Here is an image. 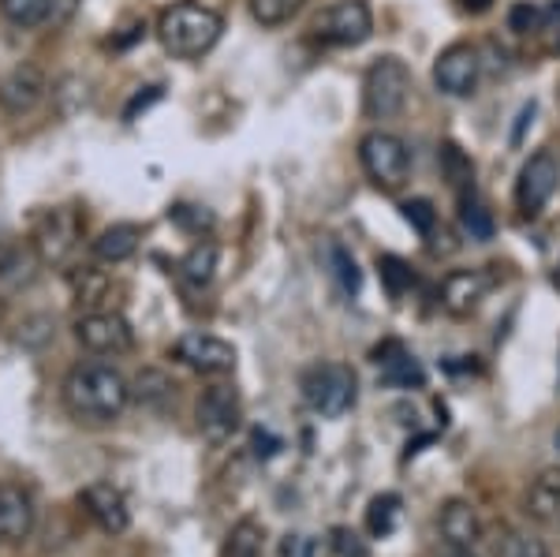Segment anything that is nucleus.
Returning a JSON list of instances; mask_svg holds the SVG:
<instances>
[{
	"label": "nucleus",
	"mask_w": 560,
	"mask_h": 557,
	"mask_svg": "<svg viewBox=\"0 0 560 557\" xmlns=\"http://www.w3.org/2000/svg\"><path fill=\"white\" fill-rule=\"evenodd\" d=\"M261 543H266V532H261L258 520L243 517L229 535H224L221 557H261Z\"/></svg>",
	"instance_id": "obj_22"
},
{
	"label": "nucleus",
	"mask_w": 560,
	"mask_h": 557,
	"mask_svg": "<svg viewBox=\"0 0 560 557\" xmlns=\"http://www.w3.org/2000/svg\"><path fill=\"white\" fill-rule=\"evenodd\" d=\"M213 274H217V244L198 240V244L179 258V277H184V285H191V289H206V285L213 281Z\"/></svg>",
	"instance_id": "obj_21"
},
{
	"label": "nucleus",
	"mask_w": 560,
	"mask_h": 557,
	"mask_svg": "<svg viewBox=\"0 0 560 557\" xmlns=\"http://www.w3.org/2000/svg\"><path fill=\"white\" fill-rule=\"evenodd\" d=\"M459 4H464V12H486V8H490L493 4V0H459Z\"/></svg>",
	"instance_id": "obj_41"
},
{
	"label": "nucleus",
	"mask_w": 560,
	"mask_h": 557,
	"mask_svg": "<svg viewBox=\"0 0 560 557\" xmlns=\"http://www.w3.org/2000/svg\"><path fill=\"white\" fill-rule=\"evenodd\" d=\"M0 318H4V300H0Z\"/></svg>",
	"instance_id": "obj_43"
},
{
	"label": "nucleus",
	"mask_w": 560,
	"mask_h": 557,
	"mask_svg": "<svg viewBox=\"0 0 560 557\" xmlns=\"http://www.w3.org/2000/svg\"><path fill=\"white\" fill-rule=\"evenodd\" d=\"M560 184V165L549 150H538L530 154L527 165L520 169V179H516V206L523 218H538L546 210V202L553 199Z\"/></svg>",
	"instance_id": "obj_9"
},
{
	"label": "nucleus",
	"mask_w": 560,
	"mask_h": 557,
	"mask_svg": "<svg viewBox=\"0 0 560 557\" xmlns=\"http://www.w3.org/2000/svg\"><path fill=\"white\" fill-rule=\"evenodd\" d=\"M79 236H83V218H79V210L75 206H57V210H45L38 218L31 244L45 266H60L71 251H75Z\"/></svg>",
	"instance_id": "obj_7"
},
{
	"label": "nucleus",
	"mask_w": 560,
	"mask_h": 557,
	"mask_svg": "<svg viewBox=\"0 0 560 557\" xmlns=\"http://www.w3.org/2000/svg\"><path fill=\"white\" fill-rule=\"evenodd\" d=\"M131 401V385L108 363H79L65 379V408L79 423H113Z\"/></svg>",
	"instance_id": "obj_1"
},
{
	"label": "nucleus",
	"mask_w": 560,
	"mask_h": 557,
	"mask_svg": "<svg viewBox=\"0 0 560 557\" xmlns=\"http://www.w3.org/2000/svg\"><path fill=\"white\" fill-rule=\"evenodd\" d=\"M79 501H83V509L90 517H94V524L102 527L108 535H124L131 524V513H128V501H124V494L113 487V483H90L79 494Z\"/></svg>",
	"instance_id": "obj_15"
},
{
	"label": "nucleus",
	"mask_w": 560,
	"mask_h": 557,
	"mask_svg": "<svg viewBox=\"0 0 560 557\" xmlns=\"http://www.w3.org/2000/svg\"><path fill=\"white\" fill-rule=\"evenodd\" d=\"M400 494H377L374 501L366 506V532L374 538H385L396 532V524H400Z\"/></svg>",
	"instance_id": "obj_23"
},
{
	"label": "nucleus",
	"mask_w": 560,
	"mask_h": 557,
	"mask_svg": "<svg viewBox=\"0 0 560 557\" xmlns=\"http://www.w3.org/2000/svg\"><path fill=\"white\" fill-rule=\"evenodd\" d=\"M75 340L94 356H128L135 348V334L128 318L116 311H90L75 322Z\"/></svg>",
	"instance_id": "obj_8"
},
{
	"label": "nucleus",
	"mask_w": 560,
	"mask_h": 557,
	"mask_svg": "<svg viewBox=\"0 0 560 557\" xmlns=\"http://www.w3.org/2000/svg\"><path fill=\"white\" fill-rule=\"evenodd\" d=\"M374 363L382 371L385 385H396V390H422L427 385V371L415 359L400 340H385L382 348H374Z\"/></svg>",
	"instance_id": "obj_16"
},
{
	"label": "nucleus",
	"mask_w": 560,
	"mask_h": 557,
	"mask_svg": "<svg viewBox=\"0 0 560 557\" xmlns=\"http://www.w3.org/2000/svg\"><path fill=\"white\" fill-rule=\"evenodd\" d=\"M173 218H176V224H184V229L198 232V236H202V229H206V232L213 229V218H210L206 210H198V206H176Z\"/></svg>",
	"instance_id": "obj_35"
},
{
	"label": "nucleus",
	"mask_w": 560,
	"mask_h": 557,
	"mask_svg": "<svg viewBox=\"0 0 560 557\" xmlns=\"http://www.w3.org/2000/svg\"><path fill=\"white\" fill-rule=\"evenodd\" d=\"M158 97H161V86H150V94H147V97H142V94L135 97V102L128 105V113H124V116H128V120H131L135 113H139V109H147V105H150V102H158Z\"/></svg>",
	"instance_id": "obj_39"
},
{
	"label": "nucleus",
	"mask_w": 560,
	"mask_h": 557,
	"mask_svg": "<svg viewBox=\"0 0 560 557\" xmlns=\"http://www.w3.org/2000/svg\"><path fill=\"white\" fill-rule=\"evenodd\" d=\"M411 94V68L400 57H382L363 76V113L370 120H393Z\"/></svg>",
	"instance_id": "obj_4"
},
{
	"label": "nucleus",
	"mask_w": 560,
	"mask_h": 557,
	"mask_svg": "<svg viewBox=\"0 0 560 557\" xmlns=\"http://www.w3.org/2000/svg\"><path fill=\"white\" fill-rule=\"evenodd\" d=\"M493 557H549V550L541 538L520 532V527H504L493 543Z\"/></svg>",
	"instance_id": "obj_26"
},
{
	"label": "nucleus",
	"mask_w": 560,
	"mask_h": 557,
	"mask_svg": "<svg viewBox=\"0 0 560 557\" xmlns=\"http://www.w3.org/2000/svg\"><path fill=\"white\" fill-rule=\"evenodd\" d=\"M441 169H445V176H448V184L456 187L459 195H471L475 192V165H471V158L464 154V150L456 147V142H445L441 147Z\"/></svg>",
	"instance_id": "obj_25"
},
{
	"label": "nucleus",
	"mask_w": 560,
	"mask_h": 557,
	"mask_svg": "<svg viewBox=\"0 0 560 557\" xmlns=\"http://www.w3.org/2000/svg\"><path fill=\"white\" fill-rule=\"evenodd\" d=\"M79 12V0H45V26H65Z\"/></svg>",
	"instance_id": "obj_36"
},
{
	"label": "nucleus",
	"mask_w": 560,
	"mask_h": 557,
	"mask_svg": "<svg viewBox=\"0 0 560 557\" xmlns=\"http://www.w3.org/2000/svg\"><path fill=\"white\" fill-rule=\"evenodd\" d=\"M34 532V501L23 487H0V543H23Z\"/></svg>",
	"instance_id": "obj_17"
},
{
	"label": "nucleus",
	"mask_w": 560,
	"mask_h": 557,
	"mask_svg": "<svg viewBox=\"0 0 560 557\" xmlns=\"http://www.w3.org/2000/svg\"><path fill=\"white\" fill-rule=\"evenodd\" d=\"M325 255H329V266H332V277H337V285L345 289L348 295H355L363 289V274H359L355 258H351V251L345 244H337V240H329L325 244Z\"/></svg>",
	"instance_id": "obj_27"
},
{
	"label": "nucleus",
	"mask_w": 560,
	"mask_h": 557,
	"mask_svg": "<svg viewBox=\"0 0 560 557\" xmlns=\"http://www.w3.org/2000/svg\"><path fill=\"white\" fill-rule=\"evenodd\" d=\"M173 356L198 374H229L236 367V348L213 334H184L173 345Z\"/></svg>",
	"instance_id": "obj_12"
},
{
	"label": "nucleus",
	"mask_w": 560,
	"mask_h": 557,
	"mask_svg": "<svg viewBox=\"0 0 560 557\" xmlns=\"http://www.w3.org/2000/svg\"><path fill=\"white\" fill-rule=\"evenodd\" d=\"M557 8H538V4H527V0H523V4H516L512 8V15H509V26L516 34H541V31H549V15H553Z\"/></svg>",
	"instance_id": "obj_31"
},
{
	"label": "nucleus",
	"mask_w": 560,
	"mask_h": 557,
	"mask_svg": "<svg viewBox=\"0 0 560 557\" xmlns=\"http://www.w3.org/2000/svg\"><path fill=\"white\" fill-rule=\"evenodd\" d=\"M530 120H535V102H530V105H523V109H520V116H516V131H512V147H520V142H523V131H527V124Z\"/></svg>",
	"instance_id": "obj_38"
},
{
	"label": "nucleus",
	"mask_w": 560,
	"mask_h": 557,
	"mask_svg": "<svg viewBox=\"0 0 560 557\" xmlns=\"http://www.w3.org/2000/svg\"><path fill=\"white\" fill-rule=\"evenodd\" d=\"M45 90H49V83H45V71L38 65H15L0 79V109L8 116L34 113L45 97Z\"/></svg>",
	"instance_id": "obj_14"
},
{
	"label": "nucleus",
	"mask_w": 560,
	"mask_h": 557,
	"mask_svg": "<svg viewBox=\"0 0 560 557\" xmlns=\"http://www.w3.org/2000/svg\"><path fill=\"white\" fill-rule=\"evenodd\" d=\"M139 240H142V229L139 224H108L102 236L94 240V255L102 258V263H128V258L139 251Z\"/></svg>",
	"instance_id": "obj_20"
},
{
	"label": "nucleus",
	"mask_w": 560,
	"mask_h": 557,
	"mask_svg": "<svg viewBox=\"0 0 560 557\" xmlns=\"http://www.w3.org/2000/svg\"><path fill=\"white\" fill-rule=\"evenodd\" d=\"M377 274H382V285L388 289L393 300H400L404 292L415 289V269L396 255H382L377 258Z\"/></svg>",
	"instance_id": "obj_30"
},
{
	"label": "nucleus",
	"mask_w": 560,
	"mask_h": 557,
	"mask_svg": "<svg viewBox=\"0 0 560 557\" xmlns=\"http://www.w3.org/2000/svg\"><path fill=\"white\" fill-rule=\"evenodd\" d=\"M224 20L206 4H173L161 12L158 38L161 49L173 53L176 60H198L221 42Z\"/></svg>",
	"instance_id": "obj_2"
},
{
	"label": "nucleus",
	"mask_w": 560,
	"mask_h": 557,
	"mask_svg": "<svg viewBox=\"0 0 560 557\" xmlns=\"http://www.w3.org/2000/svg\"><path fill=\"white\" fill-rule=\"evenodd\" d=\"M8 258H12V247H8V240H4V236H0V274H4Z\"/></svg>",
	"instance_id": "obj_42"
},
{
	"label": "nucleus",
	"mask_w": 560,
	"mask_h": 557,
	"mask_svg": "<svg viewBox=\"0 0 560 557\" xmlns=\"http://www.w3.org/2000/svg\"><path fill=\"white\" fill-rule=\"evenodd\" d=\"M0 12L15 26H42L45 20V0H0Z\"/></svg>",
	"instance_id": "obj_32"
},
{
	"label": "nucleus",
	"mask_w": 560,
	"mask_h": 557,
	"mask_svg": "<svg viewBox=\"0 0 560 557\" xmlns=\"http://www.w3.org/2000/svg\"><path fill=\"white\" fill-rule=\"evenodd\" d=\"M173 390L176 385L168 382V374H161V371H142L139 379H135V390H131V397L142 404V408H165L168 401H173Z\"/></svg>",
	"instance_id": "obj_24"
},
{
	"label": "nucleus",
	"mask_w": 560,
	"mask_h": 557,
	"mask_svg": "<svg viewBox=\"0 0 560 557\" xmlns=\"http://www.w3.org/2000/svg\"><path fill=\"white\" fill-rule=\"evenodd\" d=\"M459 224L471 240H493V213L471 195H459Z\"/></svg>",
	"instance_id": "obj_29"
},
{
	"label": "nucleus",
	"mask_w": 560,
	"mask_h": 557,
	"mask_svg": "<svg viewBox=\"0 0 560 557\" xmlns=\"http://www.w3.org/2000/svg\"><path fill=\"white\" fill-rule=\"evenodd\" d=\"M497 285V277L490 269H453V274L441 281V307L456 318H467L471 311H478V303L490 295Z\"/></svg>",
	"instance_id": "obj_13"
},
{
	"label": "nucleus",
	"mask_w": 560,
	"mask_h": 557,
	"mask_svg": "<svg viewBox=\"0 0 560 557\" xmlns=\"http://www.w3.org/2000/svg\"><path fill=\"white\" fill-rule=\"evenodd\" d=\"M250 445H255V456H273L277 449H280V438H273L269 430H255V438H250Z\"/></svg>",
	"instance_id": "obj_37"
},
{
	"label": "nucleus",
	"mask_w": 560,
	"mask_h": 557,
	"mask_svg": "<svg viewBox=\"0 0 560 557\" xmlns=\"http://www.w3.org/2000/svg\"><path fill=\"white\" fill-rule=\"evenodd\" d=\"M329 546L337 557H370V543L359 532H351V527H332Z\"/></svg>",
	"instance_id": "obj_34"
},
{
	"label": "nucleus",
	"mask_w": 560,
	"mask_h": 557,
	"mask_svg": "<svg viewBox=\"0 0 560 557\" xmlns=\"http://www.w3.org/2000/svg\"><path fill=\"white\" fill-rule=\"evenodd\" d=\"M404 218H408V224L415 232H419L422 240L433 236V229H438V210H433L430 199H411L404 202Z\"/></svg>",
	"instance_id": "obj_33"
},
{
	"label": "nucleus",
	"mask_w": 560,
	"mask_h": 557,
	"mask_svg": "<svg viewBox=\"0 0 560 557\" xmlns=\"http://www.w3.org/2000/svg\"><path fill=\"white\" fill-rule=\"evenodd\" d=\"M359 379L348 363H318L303 374V401L314 416L340 419L345 411L355 408Z\"/></svg>",
	"instance_id": "obj_3"
},
{
	"label": "nucleus",
	"mask_w": 560,
	"mask_h": 557,
	"mask_svg": "<svg viewBox=\"0 0 560 557\" xmlns=\"http://www.w3.org/2000/svg\"><path fill=\"white\" fill-rule=\"evenodd\" d=\"M523 509L538 524H557L560 520V468H541L523 494Z\"/></svg>",
	"instance_id": "obj_18"
},
{
	"label": "nucleus",
	"mask_w": 560,
	"mask_h": 557,
	"mask_svg": "<svg viewBox=\"0 0 560 557\" xmlns=\"http://www.w3.org/2000/svg\"><path fill=\"white\" fill-rule=\"evenodd\" d=\"M314 42L332 45V49H351V45H363L374 31V15H370L366 0H337L314 20Z\"/></svg>",
	"instance_id": "obj_6"
},
{
	"label": "nucleus",
	"mask_w": 560,
	"mask_h": 557,
	"mask_svg": "<svg viewBox=\"0 0 560 557\" xmlns=\"http://www.w3.org/2000/svg\"><path fill=\"white\" fill-rule=\"evenodd\" d=\"M478 79H482V57H478V49L467 42L448 45L438 57V65H433V83L448 97H471Z\"/></svg>",
	"instance_id": "obj_10"
},
{
	"label": "nucleus",
	"mask_w": 560,
	"mask_h": 557,
	"mask_svg": "<svg viewBox=\"0 0 560 557\" xmlns=\"http://www.w3.org/2000/svg\"><path fill=\"white\" fill-rule=\"evenodd\" d=\"M359 161H363V173L370 176V184L382 187V192H400L411 176V154L400 135H393V131L363 135V142H359Z\"/></svg>",
	"instance_id": "obj_5"
},
{
	"label": "nucleus",
	"mask_w": 560,
	"mask_h": 557,
	"mask_svg": "<svg viewBox=\"0 0 560 557\" xmlns=\"http://www.w3.org/2000/svg\"><path fill=\"white\" fill-rule=\"evenodd\" d=\"M438 527H441V535H445L448 546H471L475 550V543L482 538V520H478L475 506L471 501H459V498L441 506Z\"/></svg>",
	"instance_id": "obj_19"
},
{
	"label": "nucleus",
	"mask_w": 560,
	"mask_h": 557,
	"mask_svg": "<svg viewBox=\"0 0 560 557\" xmlns=\"http://www.w3.org/2000/svg\"><path fill=\"white\" fill-rule=\"evenodd\" d=\"M240 393L232 385H210L198 397V430L206 434V442H229L240 427Z\"/></svg>",
	"instance_id": "obj_11"
},
{
	"label": "nucleus",
	"mask_w": 560,
	"mask_h": 557,
	"mask_svg": "<svg viewBox=\"0 0 560 557\" xmlns=\"http://www.w3.org/2000/svg\"><path fill=\"white\" fill-rule=\"evenodd\" d=\"M250 4V15H255V23L261 26H284V23H292L295 15L303 12V4L306 0H247Z\"/></svg>",
	"instance_id": "obj_28"
},
{
	"label": "nucleus",
	"mask_w": 560,
	"mask_h": 557,
	"mask_svg": "<svg viewBox=\"0 0 560 557\" xmlns=\"http://www.w3.org/2000/svg\"><path fill=\"white\" fill-rule=\"evenodd\" d=\"M438 557H478L471 546H448L445 543V550H438Z\"/></svg>",
	"instance_id": "obj_40"
}]
</instances>
